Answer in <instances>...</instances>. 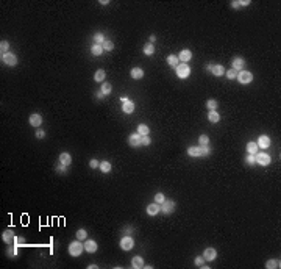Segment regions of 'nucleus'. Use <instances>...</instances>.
Masks as SVG:
<instances>
[{
	"mask_svg": "<svg viewBox=\"0 0 281 269\" xmlns=\"http://www.w3.org/2000/svg\"><path fill=\"white\" fill-rule=\"evenodd\" d=\"M83 250H84V244H81L80 239H77V241L69 244V254L72 257H80L83 254Z\"/></svg>",
	"mask_w": 281,
	"mask_h": 269,
	"instance_id": "1",
	"label": "nucleus"
},
{
	"mask_svg": "<svg viewBox=\"0 0 281 269\" xmlns=\"http://www.w3.org/2000/svg\"><path fill=\"white\" fill-rule=\"evenodd\" d=\"M189 74H191V67L187 66L186 63H181V64L177 66V75H178V78H187V77H189Z\"/></svg>",
	"mask_w": 281,
	"mask_h": 269,
	"instance_id": "2",
	"label": "nucleus"
},
{
	"mask_svg": "<svg viewBox=\"0 0 281 269\" xmlns=\"http://www.w3.org/2000/svg\"><path fill=\"white\" fill-rule=\"evenodd\" d=\"M236 78L239 80V83H242V85H248V83H251L253 75H251V72H248V70H239Z\"/></svg>",
	"mask_w": 281,
	"mask_h": 269,
	"instance_id": "3",
	"label": "nucleus"
},
{
	"mask_svg": "<svg viewBox=\"0 0 281 269\" xmlns=\"http://www.w3.org/2000/svg\"><path fill=\"white\" fill-rule=\"evenodd\" d=\"M161 211L164 214H172L175 211V202L173 200H164L161 204Z\"/></svg>",
	"mask_w": 281,
	"mask_h": 269,
	"instance_id": "4",
	"label": "nucleus"
},
{
	"mask_svg": "<svg viewBox=\"0 0 281 269\" xmlns=\"http://www.w3.org/2000/svg\"><path fill=\"white\" fill-rule=\"evenodd\" d=\"M255 160H256V163H258V164H261V166H267V164H270V157H269L266 152H259V153H256V155H255Z\"/></svg>",
	"mask_w": 281,
	"mask_h": 269,
	"instance_id": "5",
	"label": "nucleus"
},
{
	"mask_svg": "<svg viewBox=\"0 0 281 269\" xmlns=\"http://www.w3.org/2000/svg\"><path fill=\"white\" fill-rule=\"evenodd\" d=\"M133 246H134V241H133L131 236H124V238L120 239V247H122L124 250H131Z\"/></svg>",
	"mask_w": 281,
	"mask_h": 269,
	"instance_id": "6",
	"label": "nucleus"
},
{
	"mask_svg": "<svg viewBox=\"0 0 281 269\" xmlns=\"http://www.w3.org/2000/svg\"><path fill=\"white\" fill-rule=\"evenodd\" d=\"M203 258H205L206 261H214V260L217 258V252H216V249L208 247V249L203 252Z\"/></svg>",
	"mask_w": 281,
	"mask_h": 269,
	"instance_id": "7",
	"label": "nucleus"
},
{
	"mask_svg": "<svg viewBox=\"0 0 281 269\" xmlns=\"http://www.w3.org/2000/svg\"><path fill=\"white\" fill-rule=\"evenodd\" d=\"M84 250L89 252V254L97 252V242L92 241V239H86V241H84Z\"/></svg>",
	"mask_w": 281,
	"mask_h": 269,
	"instance_id": "8",
	"label": "nucleus"
},
{
	"mask_svg": "<svg viewBox=\"0 0 281 269\" xmlns=\"http://www.w3.org/2000/svg\"><path fill=\"white\" fill-rule=\"evenodd\" d=\"M2 60H3V63L8 64V66H16V64H17V58H16V55H13V53H5V55H2Z\"/></svg>",
	"mask_w": 281,
	"mask_h": 269,
	"instance_id": "9",
	"label": "nucleus"
},
{
	"mask_svg": "<svg viewBox=\"0 0 281 269\" xmlns=\"http://www.w3.org/2000/svg\"><path fill=\"white\" fill-rule=\"evenodd\" d=\"M128 142H130L131 147H139V145H140V135H139V133H133V135H130Z\"/></svg>",
	"mask_w": 281,
	"mask_h": 269,
	"instance_id": "10",
	"label": "nucleus"
},
{
	"mask_svg": "<svg viewBox=\"0 0 281 269\" xmlns=\"http://www.w3.org/2000/svg\"><path fill=\"white\" fill-rule=\"evenodd\" d=\"M258 147H261V149H267L269 145H270V138L269 136H266V135H263V136H259V139H258Z\"/></svg>",
	"mask_w": 281,
	"mask_h": 269,
	"instance_id": "11",
	"label": "nucleus"
},
{
	"mask_svg": "<svg viewBox=\"0 0 281 269\" xmlns=\"http://www.w3.org/2000/svg\"><path fill=\"white\" fill-rule=\"evenodd\" d=\"M161 211V207H159V204H150L149 207H147V214L149 216H155V214H158Z\"/></svg>",
	"mask_w": 281,
	"mask_h": 269,
	"instance_id": "12",
	"label": "nucleus"
},
{
	"mask_svg": "<svg viewBox=\"0 0 281 269\" xmlns=\"http://www.w3.org/2000/svg\"><path fill=\"white\" fill-rule=\"evenodd\" d=\"M30 124L33 125V127H41V124H42V116L41 114H31L30 116Z\"/></svg>",
	"mask_w": 281,
	"mask_h": 269,
	"instance_id": "13",
	"label": "nucleus"
},
{
	"mask_svg": "<svg viewBox=\"0 0 281 269\" xmlns=\"http://www.w3.org/2000/svg\"><path fill=\"white\" fill-rule=\"evenodd\" d=\"M2 238H3V241H5L6 244H11V242L16 239V235H14V232H13V230H6V232H3Z\"/></svg>",
	"mask_w": 281,
	"mask_h": 269,
	"instance_id": "14",
	"label": "nucleus"
},
{
	"mask_svg": "<svg viewBox=\"0 0 281 269\" xmlns=\"http://www.w3.org/2000/svg\"><path fill=\"white\" fill-rule=\"evenodd\" d=\"M122 110H124V113H127V114H131L133 111H134V103L131 102V100H125L124 102V105H122Z\"/></svg>",
	"mask_w": 281,
	"mask_h": 269,
	"instance_id": "15",
	"label": "nucleus"
},
{
	"mask_svg": "<svg viewBox=\"0 0 281 269\" xmlns=\"http://www.w3.org/2000/svg\"><path fill=\"white\" fill-rule=\"evenodd\" d=\"M130 74H131V77H133L134 80H139V78H142V77H144V70L140 69V67H133Z\"/></svg>",
	"mask_w": 281,
	"mask_h": 269,
	"instance_id": "16",
	"label": "nucleus"
},
{
	"mask_svg": "<svg viewBox=\"0 0 281 269\" xmlns=\"http://www.w3.org/2000/svg\"><path fill=\"white\" fill-rule=\"evenodd\" d=\"M131 264H133V267H136V269L144 267V260H142V257H139V255L133 257V260H131Z\"/></svg>",
	"mask_w": 281,
	"mask_h": 269,
	"instance_id": "17",
	"label": "nucleus"
},
{
	"mask_svg": "<svg viewBox=\"0 0 281 269\" xmlns=\"http://www.w3.org/2000/svg\"><path fill=\"white\" fill-rule=\"evenodd\" d=\"M244 64H245V61L242 58H234L233 60V69L234 70H242L244 69Z\"/></svg>",
	"mask_w": 281,
	"mask_h": 269,
	"instance_id": "18",
	"label": "nucleus"
},
{
	"mask_svg": "<svg viewBox=\"0 0 281 269\" xmlns=\"http://www.w3.org/2000/svg\"><path fill=\"white\" fill-rule=\"evenodd\" d=\"M59 163H63V164L69 166L70 163H72V157H70L67 152H63V153L59 155Z\"/></svg>",
	"mask_w": 281,
	"mask_h": 269,
	"instance_id": "19",
	"label": "nucleus"
},
{
	"mask_svg": "<svg viewBox=\"0 0 281 269\" xmlns=\"http://www.w3.org/2000/svg\"><path fill=\"white\" fill-rule=\"evenodd\" d=\"M183 63H187L191 58H192V53H191V50H181L180 52V57H178Z\"/></svg>",
	"mask_w": 281,
	"mask_h": 269,
	"instance_id": "20",
	"label": "nucleus"
},
{
	"mask_svg": "<svg viewBox=\"0 0 281 269\" xmlns=\"http://www.w3.org/2000/svg\"><path fill=\"white\" fill-rule=\"evenodd\" d=\"M187 155L189 157H202V145L200 147H189L187 149Z\"/></svg>",
	"mask_w": 281,
	"mask_h": 269,
	"instance_id": "21",
	"label": "nucleus"
},
{
	"mask_svg": "<svg viewBox=\"0 0 281 269\" xmlns=\"http://www.w3.org/2000/svg\"><path fill=\"white\" fill-rule=\"evenodd\" d=\"M208 119H209V122L216 124V122H219V120H220V116H219V113H217L216 110H213V111H209V113H208Z\"/></svg>",
	"mask_w": 281,
	"mask_h": 269,
	"instance_id": "22",
	"label": "nucleus"
},
{
	"mask_svg": "<svg viewBox=\"0 0 281 269\" xmlns=\"http://www.w3.org/2000/svg\"><path fill=\"white\" fill-rule=\"evenodd\" d=\"M247 152H248L250 155H256V153H258V144L253 142V141H250V142L247 144Z\"/></svg>",
	"mask_w": 281,
	"mask_h": 269,
	"instance_id": "23",
	"label": "nucleus"
},
{
	"mask_svg": "<svg viewBox=\"0 0 281 269\" xmlns=\"http://www.w3.org/2000/svg\"><path fill=\"white\" fill-rule=\"evenodd\" d=\"M225 72H226V70H225V67H223L222 64H217V66H214V67H213V74H214L216 77H220V75H223Z\"/></svg>",
	"mask_w": 281,
	"mask_h": 269,
	"instance_id": "24",
	"label": "nucleus"
},
{
	"mask_svg": "<svg viewBox=\"0 0 281 269\" xmlns=\"http://www.w3.org/2000/svg\"><path fill=\"white\" fill-rule=\"evenodd\" d=\"M91 52H92V55H96V57L102 55V53H103V45H99V44H94V45L91 47Z\"/></svg>",
	"mask_w": 281,
	"mask_h": 269,
	"instance_id": "25",
	"label": "nucleus"
},
{
	"mask_svg": "<svg viewBox=\"0 0 281 269\" xmlns=\"http://www.w3.org/2000/svg\"><path fill=\"white\" fill-rule=\"evenodd\" d=\"M105 77H106V72L103 70V69H99L97 72H96V82H100V83H103L105 82Z\"/></svg>",
	"mask_w": 281,
	"mask_h": 269,
	"instance_id": "26",
	"label": "nucleus"
},
{
	"mask_svg": "<svg viewBox=\"0 0 281 269\" xmlns=\"http://www.w3.org/2000/svg\"><path fill=\"white\" fill-rule=\"evenodd\" d=\"M99 167H100V170H102L103 174H108V172H111V163H109V161H102Z\"/></svg>",
	"mask_w": 281,
	"mask_h": 269,
	"instance_id": "27",
	"label": "nucleus"
},
{
	"mask_svg": "<svg viewBox=\"0 0 281 269\" xmlns=\"http://www.w3.org/2000/svg\"><path fill=\"white\" fill-rule=\"evenodd\" d=\"M94 42L99 44V45H103V42H105V35H103V33H96V35H94Z\"/></svg>",
	"mask_w": 281,
	"mask_h": 269,
	"instance_id": "28",
	"label": "nucleus"
},
{
	"mask_svg": "<svg viewBox=\"0 0 281 269\" xmlns=\"http://www.w3.org/2000/svg\"><path fill=\"white\" fill-rule=\"evenodd\" d=\"M178 61H180V58H178L177 55H169V57H167V63H169V66L177 67V66H178Z\"/></svg>",
	"mask_w": 281,
	"mask_h": 269,
	"instance_id": "29",
	"label": "nucleus"
},
{
	"mask_svg": "<svg viewBox=\"0 0 281 269\" xmlns=\"http://www.w3.org/2000/svg\"><path fill=\"white\" fill-rule=\"evenodd\" d=\"M266 267L267 269H275V267H279V260H269L266 263Z\"/></svg>",
	"mask_w": 281,
	"mask_h": 269,
	"instance_id": "30",
	"label": "nucleus"
},
{
	"mask_svg": "<svg viewBox=\"0 0 281 269\" xmlns=\"http://www.w3.org/2000/svg\"><path fill=\"white\" fill-rule=\"evenodd\" d=\"M149 132H150V128H149L147 125H144V124H140V125L137 127V133H139L140 136H144V135H149Z\"/></svg>",
	"mask_w": 281,
	"mask_h": 269,
	"instance_id": "31",
	"label": "nucleus"
},
{
	"mask_svg": "<svg viewBox=\"0 0 281 269\" xmlns=\"http://www.w3.org/2000/svg\"><path fill=\"white\" fill-rule=\"evenodd\" d=\"M144 53H145V55H153V53H155V47H153V44H145V47H144Z\"/></svg>",
	"mask_w": 281,
	"mask_h": 269,
	"instance_id": "32",
	"label": "nucleus"
},
{
	"mask_svg": "<svg viewBox=\"0 0 281 269\" xmlns=\"http://www.w3.org/2000/svg\"><path fill=\"white\" fill-rule=\"evenodd\" d=\"M8 48H10V44H8V41H2V42H0V50H2V55L8 53Z\"/></svg>",
	"mask_w": 281,
	"mask_h": 269,
	"instance_id": "33",
	"label": "nucleus"
},
{
	"mask_svg": "<svg viewBox=\"0 0 281 269\" xmlns=\"http://www.w3.org/2000/svg\"><path fill=\"white\" fill-rule=\"evenodd\" d=\"M105 95L106 94H109L111 92V83H108V82H103V85H102V89H100Z\"/></svg>",
	"mask_w": 281,
	"mask_h": 269,
	"instance_id": "34",
	"label": "nucleus"
},
{
	"mask_svg": "<svg viewBox=\"0 0 281 269\" xmlns=\"http://www.w3.org/2000/svg\"><path fill=\"white\" fill-rule=\"evenodd\" d=\"M150 144H152V139H150L149 135L140 136V145H150Z\"/></svg>",
	"mask_w": 281,
	"mask_h": 269,
	"instance_id": "35",
	"label": "nucleus"
},
{
	"mask_svg": "<svg viewBox=\"0 0 281 269\" xmlns=\"http://www.w3.org/2000/svg\"><path fill=\"white\" fill-rule=\"evenodd\" d=\"M217 105H219V103H217L216 100H208V102H206V108H208L209 111L216 110V108H217Z\"/></svg>",
	"mask_w": 281,
	"mask_h": 269,
	"instance_id": "36",
	"label": "nucleus"
},
{
	"mask_svg": "<svg viewBox=\"0 0 281 269\" xmlns=\"http://www.w3.org/2000/svg\"><path fill=\"white\" fill-rule=\"evenodd\" d=\"M112 48H114V42H112V41H105V42H103V50L111 52Z\"/></svg>",
	"mask_w": 281,
	"mask_h": 269,
	"instance_id": "37",
	"label": "nucleus"
},
{
	"mask_svg": "<svg viewBox=\"0 0 281 269\" xmlns=\"http://www.w3.org/2000/svg\"><path fill=\"white\" fill-rule=\"evenodd\" d=\"M86 236H88V233H86V230H84V229H80V230L77 232V239L83 241V239H86Z\"/></svg>",
	"mask_w": 281,
	"mask_h": 269,
	"instance_id": "38",
	"label": "nucleus"
},
{
	"mask_svg": "<svg viewBox=\"0 0 281 269\" xmlns=\"http://www.w3.org/2000/svg\"><path fill=\"white\" fill-rule=\"evenodd\" d=\"M164 200H166V195H164L162 192H158V194L155 195V202H156V204H162Z\"/></svg>",
	"mask_w": 281,
	"mask_h": 269,
	"instance_id": "39",
	"label": "nucleus"
},
{
	"mask_svg": "<svg viewBox=\"0 0 281 269\" xmlns=\"http://www.w3.org/2000/svg\"><path fill=\"white\" fill-rule=\"evenodd\" d=\"M226 77L230 78V80H234L238 77V70H234V69H230L228 72H226Z\"/></svg>",
	"mask_w": 281,
	"mask_h": 269,
	"instance_id": "40",
	"label": "nucleus"
},
{
	"mask_svg": "<svg viewBox=\"0 0 281 269\" xmlns=\"http://www.w3.org/2000/svg\"><path fill=\"white\" fill-rule=\"evenodd\" d=\"M56 172H59V174H64V172H67V166H66V164H63V163L56 164Z\"/></svg>",
	"mask_w": 281,
	"mask_h": 269,
	"instance_id": "41",
	"label": "nucleus"
},
{
	"mask_svg": "<svg viewBox=\"0 0 281 269\" xmlns=\"http://www.w3.org/2000/svg\"><path fill=\"white\" fill-rule=\"evenodd\" d=\"M198 142H200V145H208V142H209L208 135H202V136L198 138Z\"/></svg>",
	"mask_w": 281,
	"mask_h": 269,
	"instance_id": "42",
	"label": "nucleus"
},
{
	"mask_svg": "<svg viewBox=\"0 0 281 269\" xmlns=\"http://www.w3.org/2000/svg\"><path fill=\"white\" fill-rule=\"evenodd\" d=\"M203 261H205V258H203L202 255H198V257L195 258V266H198V267H203Z\"/></svg>",
	"mask_w": 281,
	"mask_h": 269,
	"instance_id": "43",
	"label": "nucleus"
},
{
	"mask_svg": "<svg viewBox=\"0 0 281 269\" xmlns=\"http://www.w3.org/2000/svg\"><path fill=\"white\" fill-rule=\"evenodd\" d=\"M211 153V149L206 147V145H202V157H208Z\"/></svg>",
	"mask_w": 281,
	"mask_h": 269,
	"instance_id": "44",
	"label": "nucleus"
},
{
	"mask_svg": "<svg viewBox=\"0 0 281 269\" xmlns=\"http://www.w3.org/2000/svg\"><path fill=\"white\" fill-rule=\"evenodd\" d=\"M247 163H248V164H255V163H256L255 155H250V153H248V157H247Z\"/></svg>",
	"mask_w": 281,
	"mask_h": 269,
	"instance_id": "45",
	"label": "nucleus"
},
{
	"mask_svg": "<svg viewBox=\"0 0 281 269\" xmlns=\"http://www.w3.org/2000/svg\"><path fill=\"white\" fill-rule=\"evenodd\" d=\"M89 164H91V167H92V169H96V167H99V166H100V163H99L97 160H91V163H89Z\"/></svg>",
	"mask_w": 281,
	"mask_h": 269,
	"instance_id": "46",
	"label": "nucleus"
},
{
	"mask_svg": "<svg viewBox=\"0 0 281 269\" xmlns=\"http://www.w3.org/2000/svg\"><path fill=\"white\" fill-rule=\"evenodd\" d=\"M44 136H45L44 130H38V132H36V138H38V139H42Z\"/></svg>",
	"mask_w": 281,
	"mask_h": 269,
	"instance_id": "47",
	"label": "nucleus"
},
{
	"mask_svg": "<svg viewBox=\"0 0 281 269\" xmlns=\"http://www.w3.org/2000/svg\"><path fill=\"white\" fill-rule=\"evenodd\" d=\"M231 6L233 8H239L241 6V2H231Z\"/></svg>",
	"mask_w": 281,
	"mask_h": 269,
	"instance_id": "48",
	"label": "nucleus"
},
{
	"mask_svg": "<svg viewBox=\"0 0 281 269\" xmlns=\"http://www.w3.org/2000/svg\"><path fill=\"white\" fill-rule=\"evenodd\" d=\"M248 3H250V0H242V2H241V6H247Z\"/></svg>",
	"mask_w": 281,
	"mask_h": 269,
	"instance_id": "49",
	"label": "nucleus"
},
{
	"mask_svg": "<svg viewBox=\"0 0 281 269\" xmlns=\"http://www.w3.org/2000/svg\"><path fill=\"white\" fill-rule=\"evenodd\" d=\"M14 242H19V244H22V242H23V238H20V236H19V238H17V236H16V239H14Z\"/></svg>",
	"mask_w": 281,
	"mask_h": 269,
	"instance_id": "50",
	"label": "nucleus"
},
{
	"mask_svg": "<svg viewBox=\"0 0 281 269\" xmlns=\"http://www.w3.org/2000/svg\"><path fill=\"white\" fill-rule=\"evenodd\" d=\"M103 95H105V94H103L102 91H99V92H97V99H103Z\"/></svg>",
	"mask_w": 281,
	"mask_h": 269,
	"instance_id": "51",
	"label": "nucleus"
},
{
	"mask_svg": "<svg viewBox=\"0 0 281 269\" xmlns=\"http://www.w3.org/2000/svg\"><path fill=\"white\" fill-rule=\"evenodd\" d=\"M213 67H214L213 64H208V66H206V70H209V72H213Z\"/></svg>",
	"mask_w": 281,
	"mask_h": 269,
	"instance_id": "52",
	"label": "nucleus"
},
{
	"mask_svg": "<svg viewBox=\"0 0 281 269\" xmlns=\"http://www.w3.org/2000/svg\"><path fill=\"white\" fill-rule=\"evenodd\" d=\"M155 41H156V36H155V35H152V36H150V44H153Z\"/></svg>",
	"mask_w": 281,
	"mask_h": 269,
	"instance_id": "53",
	"label": "nucleus"
},
{
	"mask_svg": "<svg viewBox=\"0 0 281 269\" xmlns=\"http://www.w3.org/2000/svg\"><path fill=\"white\" fill-rule=\"evenodd\" d=\"M89 269H97V264H89Z\"/></svg>",
	"mask_w": 281,
	"mask_h": 269,
	"instance_id": "54",
	"label": "nucleus"
}]
</instances>
